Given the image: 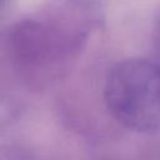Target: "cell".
I'll list each match as a JSON object with an SVG mask.
<instances>
[{"label":"cell","instance_id":"obj_1","mask_svg":"<svg viewBox=\"0 0 160 160\" xmlns=\"http://www.w3.org/2000/svg\"><path fill=\"white\" fill-rule=\"evenodd\" d=\"M104 98L111 116L136 132L160 131V64L131 58L109 71Z\"/></svg>","mask_w":160,"mask_h":160},{"label":"cell","instance_id":"obj_2","mask_svg":"<svg viewBox=\"0 0 160 160\" xmlns=\"http://www.w3.org/2000/svg\"><path fill=\"white\" fill-rule=\"evenodd\" d=\"M155 49L158 52V60L156 61L160 64V21L158 22L156 29H155Z\"/></svg>","mask_w":160,"mask_h":160}]
</instances>
